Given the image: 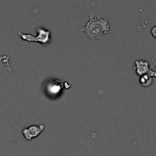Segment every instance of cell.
Instances as JSON below:
<instances>
[{"mask_svg": "<svg viewBox=\"0 0 156 156\" xmlns=\"http://www.w3.org/2000/svg\"><path fill=\"white\" fill-rule=\"evenodd\" d=\"M110 30V26L106 19H101L91 13L89 16V20L84 28H80L79 30L86 33L87 37L92 41L102 39L105 34H107Z\"/></svg>", "mask_w": 156, "mask_h": 156, "instance_id": "1", "label": "cell"}, {"mask_svg": "<svg viewBox=\"0 0 156 156\" xmlns=\"http://www.w3.org/2000/svg\"><path fill=\"white\" fill-rule=\"evenodd\" d=\"M37 36H32L30 34L28 33H23V32H19V36L26 41H30V42H40L41 44H46L50 41L51 39V30H45L43 28H38L37 29Z\"/></svg>", "mask_w": 156, "mask_h": 156, "instance_id": "2", "label": "cell"}, {"mask_svg": "<svg viewBox=\"0 0 156 156\" xmlns=\"http://www.w3.org/2000/svg\"><path fill=\"white\" fill-rule=\"evenodd\" d=\"M44 129H45V125H43V124H41L39 126L31 125V126L22 129V135L26 140H31L32 139L38 137L44 130Z\"/></svg>", "mask_w": 156, "mask_h": 156, "instance_id": "3", "label": "cell"}, {"mask_svg": "<svg viewBox=\"0 0 156 156\" xmlns=\"http://www.w3.org/2000/svg\"><path fill=\"white\" fill-rule=\"evenodd\" d=\"M134 64H135L136 73L140 76H141L143 74H147V73H149L151 71L150 67H149V62L147 61L138 60V61H135Z\"/></svg>", "mask_w": 156, "mask_h": 156, "instance_id": "4", "label": "cell"}, {"mask_svg": "<svg viewBox=\"0 0 156 156\" xmlns=\"http://www.w3.org/2000/svg\"><path fill=\"white\" fill-rule=\"evenodd\" d=\"M140 84L143 87H149L152 84V77L151 74H143L140 76Z\"/></svg>", "mask_w": 156, "mask_h": 156, "instance_id": "5", "label": "cell"}, {"mask_svg": "<svg viewBox=\"0 0 156 156\" xmlns=\"http://www.w3.org/2000/svg\"><path fill=\"white\" fill-rule=\"evenodd\" d=\"M151 35L153 36V38H155V39H156V26H154V27L151 29Z\"/></svg>", "mask_w": 156, "mask_h": 156, "instance_id": "6", "label": "cell"}]
</instances>
